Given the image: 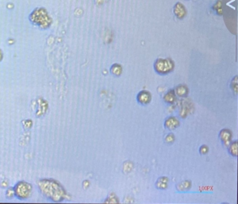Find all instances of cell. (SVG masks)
<instances>
[{"label":"cell","instance_id":"cell-1","mask_svg":"<svg viewBox=\"0 0 238 204\" xmlns=\"http://www.w3.org/2000/svg\"><path fill=\"white\" fill-rule=\"evenodd\" d=\"M173 66V63L170 59H160L156 61L154 68L158 73L165 74L172 71Z\"/></svg>","mask_w":238,"mask_h":204},{"label":"cell","instance_id":"cell-2","mask_svg":"<svg viewBox=\"0 0 238 204\" xmlns=\"http://www.w3.org/2000/svg\"><path fill=\"white\" fill-rule=\"evenodd\" d=\"M32 191L30 185L26 183H20L17 185L16 188V193L17 196L20 199H26L29 197Z\"/></svg>","mask_w":238,"mask_h":204},{"label":"cell","instance_id":"cell-3","mask_svg":"<svg viewBox=\"0 0 238 204\" xmlns=\"http://www.w3.org/2000/svg\"><path fill=\"white\" fill-rule=\"evenodd\" d=\"M138 101L139 102L140 104H147L148 103H150L151 99V94L150 92L147 91H140L137 96Z\"/></svg>","mask_w":238,"mask_h":204},{"label":"cell","instance_id":"cell-4","mask_svg":"<svg viewBox=\"0 0 238 204\" xmlns=\"http://www.w3.org/2000/svg\"><path fill=\"white\" fill-rule=\"evenodd\" d=\"M220 138L225 146H229L232 138L231 132L229 130H227V129H224V130L221 131Z\"/></svg>","mask_w":238,"mask_h":204},{"label":"cell","instance_id":"cell-5","mask_svg":"<svg viewBox=\"0 0 238 204\" xmlns=\"http://www.w3.org/2000/svg\"><path fill=\"white\" fill-rule=\"evenodd\" d=\"M180 125V122L177 118L175 117L168 118L165 121V127L169 130H174Z\"/></svg>","mask_w":238,"mask_h":204},{"label":"cell","instance_id":"cell-6","mask_svg":"<svg viewBox=\"0 0 238 204\" xmlns=\"http://www.w3.org/2000/svg\"><path fill=\"white\" fill-rule=\"evenodd\" d=\"M176 94L179 97H185L189 93L188 88L184 85H180L176 88Z\"/></svg>","mask_w":238,"mask_h":204},{"label":"cell","instance_id":"cell-7","mask_svg":"<svg viewBox=\"0 0 238 204\" xmlns=\"http://www.w3.org/2000/svg\"><path fill=\"white\" fill-rule=\"evenodd\" d=\"M163 100H164L165 103L169 104H173V103H175L176 100V96L175 92L173 91H168L164 96V97H163Z\"/></svg>","mask_w":238,"mask_h":204},{"label":"cell","instance_id":"cell-8","mask_svg":"<svg viewBox=\"0 0 238 204\" xmlns=\"http://www.w3.org/2000/svg\"><path fill=\"white\" fill-rule=\"evenodd\" d=\"M168 180L166 177H162L157 180L156 185H157V188L160 190H165L168 187Z\"/></svg>","mask_w":238,"mask_h":204},{"label":"cell","instance_id":"cell-9","mask_svg":"<svg viewBox=\"0 0 238 204\" xmlns=\"http://www.w3.org/2000/svg\"><path fill=\"white\" fill-rule=\"evenodd\" d=\"M230 153L232 155L236 157L237 155V141H235L230 144Z\"/></svg>","mask_w":238,"mask_h":204},{"label":"cell","instance_id":"cell-10","mask_svg":"<svg viewBox=\"0 0 238 204\" xmlns=\"http://www.w3.org/2000/svg\"><path fill=\"white\" fill-rule=\"evenodd\" d=\"M111 73L113 75H115L116 76L120 75L121 73V68L120 66L117 65V64H115L112 66L111 68Z\"/></svg>","mask_w":238,"mask_h":204},{"label":"cell","instance_id":"cell-11","mask_svg":"<svg viewBox=\"0 0 238 204\" xmlns=\"http://www.w3.org/2000/svg\"><path fill=\"white\" fill-rule=\"evenodd\" d=\"M191 187V184L188 181H184L182 183H180L177 185V189L179 190H189Z\"/></svg>","mask_w":238,"mask_h":204},{"label":"cell","instance_id":"cell-12","mask_svg":"<svg viewBox=\"0 0 238 204\" xmlns=\"http://www.w3.org/2000/svg\"><path fill=\"white\" fill-rule=\"evenodd\" d=\"M174 139H175L174 135H173V134H169V135H168L166 136V137H165V141H166L168 144H171L174 141Z\"/></svg>","mask_w":238,"mask_h":204},{"label":"cell","instance_id":"cell-13","mask_svg":"<svg viewBox=\"0 0 238 204\" xmlns=\"http://www.w3.org/2000/svg\"><path fill=\"white\" fill-rule=\"evenodd\" d=\"M232 88L235 93H237V77L235 78L233 81L232 82Z\"/></svg>","mask_w":238,"mask_h":204},{"label":"cell","instance_id":"cell-14","mask_svg":"<svg viewBox=\"0 0 238 204\" xmlns=\"http://www.w3.org/2000/svg\"><path fill=\"white\" fill-rule=\"evenodd\" d=\"M200 153L203 154V155H204V154H206L208 152V147H207V146H205V145L202 146L201 147H200Z\"/></svg>","mask_w":238,"mask_h":204},{"label":"cell","instance_id":"cell-15","mask_svg":"<svg viewBox=\"0 0 238 204\" xmlns=\"http://www.w3.org/2000/svg\"><path fill=\"white\" fill-rule=\"evenodd\" d=\"M2 54L1 50H0V60H2Z\"/></svg>","mask_w":238,"mask_h":204}]
</instances>
